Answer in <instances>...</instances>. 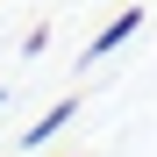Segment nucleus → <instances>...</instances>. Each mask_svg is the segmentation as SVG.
Segmentation results:
<instances>
[{"mask_svg":"<svg viewBox=\"0 0 157 157\" xmlns=\"http://www.w3.org/2000/svg\"><path fill=\"white\" fill-rule=\"evenodd\" d=\"M136 29H143V7H121V14L107 21V29H100V36L86 43V57H107V50H121V43L136 36Z\"/></svg>","mask_w":157,"mask_h":157,"instance_id":"obj_1","label":"nucleus"},{"mask_svg":"<svg viewBox=\"0 0 157 157\" xmlns=\"http://www.w3.org/2000/svg\"><path fill=\"white\" fill-rule=\"evenodd\" d=\"M71 114H78V100H57V107H43V114L29 121V136H21V150H43V143H50V136H57V128H64Z\"/></svg>","mask_w":157,"mask_h":157,"instance_id":"obj_2","label":"nucleus"}]
</instances>
